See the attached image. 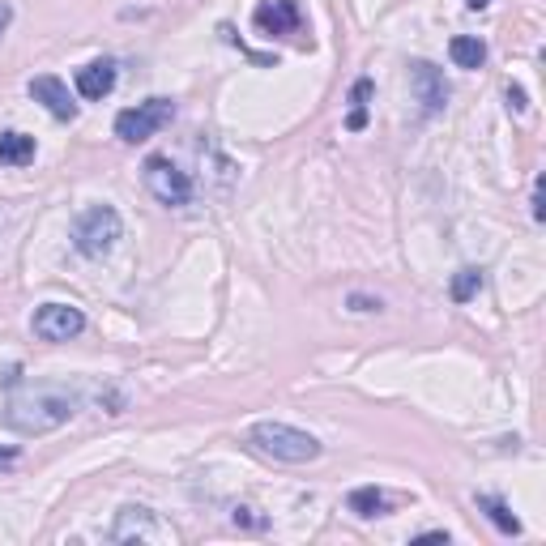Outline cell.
I'll use <instances>...</instances> for the list:
<instances>
[{"instance_id": "1", "label": "cell", "mask_w": 546, "mask_h": 546, "mask_svg": "<svg viewBox=\"0 0 546 546\" xmlns=\"http://www.w3.org/2000/svg\"><path fill=\"white\" fill-rule=\"evenodd\" d=\"M77 414V397L60 393V389H30L9 401V423L26 431V436H39V431H52L60 423H69Z\"/></svg>"}, {"instance_id": "2", "label": "cell", "mask_w": 546, "mask_h": 546, "mask_svg": "<svg viewBox=\"0 0 546 546\" xmlns=\"http://www.w3.org/2000/svg\"><path fill=\"white\" fill-rule=\"evenodd\" d=\"M248 440H252L256 453H265L273 461H286V465H303V461L320 457V440L291 427V423H256L248 431Z\"/></svg>"}, {"instance_id": "3", "label": "cell", "mask_w": 546, "mask_h": 546, "mask_svg": "<svg viewBox=\"0 0 546 546\" xmlns=\"http://www.w3.org/2000/svg\"><path fill=\"white\" fill-rule=\"evenodd\" d=\"M124 231L120 214L111 210V205H90V210L73 222V244L82 256H90V261H99V256H107L111 248H116V239Z\"/></svg>"}, {"instance_id": "4", "label": "cell", "mask_w": 546, "mask_h": 546, "mask_svg": "<svg viewBox=\"0 0 546 546\" xmlns=\"http://www.w3.org/2000/svg\"><path fill=\"white\" fill-rule=\"evenodd\" d=\"M171 120H175L171 99H146V103H137L116 116V137L128 141V146H137V141H150L158 128H167Z\"/></svg>"}, {"instance_id": "5", "label": "cell", "mask_w": 546, "mask_h": 546, "mask_svg": "<svg viewBox=\"0 0 546 546\" xmlns=\"http://www.w3.org/2000/svg\"><path fill=\"white\" fill-rule=\"evenodd\" d=\"M146 188H150V197L154 201H163L167 210H180V205H188L192 201V180L171 163V158H163V154H154V158H146Z\"/></svg>"}, {"instance_id": "6", "label": "cell", "mask_w": 546, "mask_h": 546, "mask_svg": "<svg viewBox=\"0 0 546 546\" xmlns=\"http://www.w3.org/2000/svg\"><path fill=\"white\" fill-rule=\"evenodd\" d=\"M116 542H175V529L158 521V512L150 508H120V521L111 529Z\"/></svg>"}, {"instance_id": "7", "label": "cell", "mask_w": 546, "mask_h": 546, "mask_svg": "<svg viewBox=\"0 0 546 546\" xmlns=\"http://www.w3.org/2000/svg\"><path fill=\"white\" fill-rule=\"evenodd\" d=\"M86 329V316L82 308H73V303H43L35 312V333L43 342H69Z\"/></svg>"}, {"instance_id": "8", "label": "cell", "mask_w": 546, "mask_h": 546, "mask_svg": "<svg viewBox=\"0 0 546 546\" xmlns=\"http://www.w3.org/2000/svg\"><path fill=\"white\" fill-rule=\"evenodd\" d=\"M252 22L261 35H295L303 26V9L299 0H265V5H256Z\"/></svg>"}, {"instance_id": "9", "label": "cell", "mask_w": 546, "mask_h": 546, "mask_svg": "<svg viewBox=\"0 0 546 546\" xmlns=\"http://www.w3.org/2000/svg\"><path fill=\"white\" fill-rule=\"evenodd\" d=\"M410 82H414V94H419V103H423V116H436V111L448 103V82H444V73L436 69V64L414 60L410 64Z\"/></svg>"}, {"instance_id": "10", "label": "cell", "mask_w": 546, "mask_h": 546, "mask_svg": "<svg viewBox=\"0 0 546 546\" xmlns=\"http://www.w3.org/2000/svg\"><path fill=\"white\" fill-rule=\"evenodd\" d=\"M30 99L43 103L56 120H73L77 116V103H73V94H69V86H64L60 77H35V82H30Z\"/></svg>"}, {"instance_id": "11", "label": "cell", "mask_w": 546, "mask_h": 546, "mask_svg": "<svg viewBox=\"0 0 546 546\" xmlns=\"http://www.w3.org/2000/svg\"><path fill=\"white\" fill-rule=\"evenodd\" d=\"M111 90H116V64L111 60H94L77 73V94L82 99H107Z\"/></svg>"}, {"instance_id": "12", "label": "cell", "mask_w": 546, "mask_h": 546, "mask_svg": "<svg viewBox=\"0 0 546 546\" xmlns=\"http://www.w3.org/2000/svg\"><path fill=\"white\" fill-rule=\"evenodd\" d=\"M448 56H453L457 69H483L487 60V43L474 39V35H457L453 43H448Z\"/></svg>"}, {"instance_id": "13", "label": "cell", "mask_w": 546, "mask_h": 546, "mask_svg": "<svg viewBox=\"0 0 546 546\" xmlns=\"http://www.w3.org/2000/svg\"><path fill=\"white\" fill-rule=\"evenodd\" d=\"M30 158H35V137H26V133H0V163L26 167Z\"/></svg>"}, {"instance_id": "14", "label": "cell", "mask_w": 546, "mask_h": 546, "mask_svg": "<svg viewBox=\"0 0 546 546\" xmlns=\"http://www.w3.org/2000/svg\"><path fill=\"white\" fill-rule=\"evenodd\" d=\"M478 508L487 512V517H491V525L500 529V534H521V521L512 517L504 500H495V495H478Z\"/></svg>"}, {"instance_id": "15", "label": "cell", "mask_w": 546, "mask_h": 546, "mask_svg": "<svg viewBox=\"0 0 546 546\" xmlns=\"http://www.w3.org/2000/svg\"><path fill=\"white\" fill-rule=\"evenodd\" d=\"M384 508H389L384 491H376V487L350 491V512H359V517H384Z\"/></svg>"}, {"instance_id": "16", "label": "cell", "mask_w": 546, "mask_h": 546, "mask_svg": "<svg viewBox=\"0 0 546 546\" xmlns=\"http://www.w3.org/2000/svg\"><path fill=\"white\" fill-rule=\"evenodd\" d=\"M478 286H483V273H478V269H461L457 278H453V299H457V303L474 299V295H478Z\"/></svg>"}, {"instance_id": "17", "label": "cell", "mask_w": 546, "mask_h": 546, "mask_svg": "<svg viewBox=\"0 0 546 546\" xmlns=\"http://www.w3.org/2000/svg\"><path fill=\"white\" fill-rule=\"evenodd\" d=\"M508 107H512V111H525V107H529V103H525V90H521V86H508Z\"/></svg>"}, {"instance_id": "18", "label": "cell", "mask_w": 546, "mask_h": 546, "mask_svg": "<svg viewBox=\"0 0 546 546\" xmlns=\"http://www.w3.org/2000/svg\"><path fill=\"white\" fill-rule=\"evenodd\" d=\"M350 303H355V312H380V299L372 303V299H363V295H355V299H350Z\"/></svg>"}, {"instance_id": "19", "label": "cell", "mask_w": 546, "mask_h": 546, "mask_svg": "<svg viewBox=\"0 0 546 546\" xmlns=\"http://www.w3.org/2000/svg\"><path fill=\"white\" fill-rule=\"evenodd\" d=\"M9 22H13V9L5 5V0H0V35H5V30H9Z\"/></svg>"}, {"instance_id": "20", "label": "cell", "mask_w": 546, "mask_h": 546, "mask_svg": "<svg viewBox=\"0 0 546 546\" xmlns=\"http://www.w3.org/2000/svg\"><path fill=\"white\" fill-rule=\"evenodd\" d=\"M5 461H13V448H0V465H5Z\"/></svg>"}, {"instance_id": "21", "label": "cell", "mask_w": 546, "mask_h": 546, "mask_svg": "<svg viewBox=\"0 0 546 546\" xmlns=\"http://www.w3.org/2000/svg\"><path fill=\"white\" fill-rule=\"evenodd\" d=\"M465 5H470V9H487V0H465Z\"/></svg>"}]
</instances>
